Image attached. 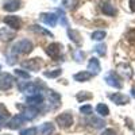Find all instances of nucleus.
<instances>
[{"mask_svg":"<svg viewBox=\"0 0 135 135\" xmlns=\"http://www.w3.org/2000/svg\"><path fill=\"white\" fill-rule=\"evenodd\" d=\"M32 42L28 41V39H20L16 43H14V46L11 47V53L14 55H18V54H28L32 51Z\"/></svg>","mask_w":135,"mask_h":135,"instance_id":"nucleus-1","label":"nucleus"},{"mask_svg":"<svg viewBox=\"0 0 135 135\" xmlns=\"http://www.w3.org/2000/svg\"><path fill=\"white\" fill-rule=\"evenodd\" d=\"M46 54L49 55V57L54 61H60L61 55H62V45L58 43V42H53L50 45H47L46 46Z\"/></svg>","mask_w":135,"mask_h":135,"instance_id":"nucleus-2","label":"nucleus"},{"mask_svg":"<svg viewBox=\"0 0 135 135\" xmlns=\"http://www.w3.org/2000/svg\"><path fill=\"white\" fill-rule=\"evenodd\" d=\"M55 123L61 128H69L73 124V115L70 112H64V114H61L55 118Z\"/></svg>","mask_w":135,"mask_h":135,"instance_id":"nucleus-3","label":"nucleus"},{"mask_svg":"<svg viewBox=\"0 0 135 135\" xmlns=\"http://www.w3.org/2000/svg\"><path fill=\"white\" fill-rule=\"evenodd\" d=\"M104 80H105V83H107L109 86H114V88H116V89H120V88L123 86L122 78H120V76H119L116 72H109V73H107L105 77H104Z\"/></svg>","mask_w":135,"mask_h":135,"instance_id":"nucleus-4","label":"nucleus"},{"mask_svg":"<svg viewBox=\"0 0 135 135\" xmlns=\"http://www.w3.org/2000/svg\"><path fill=\"white\" fill-rule=\"evenodd\" d=\"M14 85V77L9 73H0V89L8 91Z\"/></svg>","mask_w":135,"mask_h":135,"instance_id":"nucleus-5","label":"nucleus"},{"mask_svg":"<svg viewBox=\"0 0 135 135\" xmlns=\"http://www.w3.org/2000/svg\"><path fill=\"white\" fill-rule=\"evenodd\" d=\"M3 22H4L8 27L12 28L14 31L20 30V27H22V20H20L18 16H15V15H8V16H6V18L3 19Z\"/></svg>","mask_w":135,"mask_h":135,"instance_id":"nucleus-6","label":"nucleus"},{"mask_svg":"<svg viewBox=\"0 0 135 135\" xmlns=\"http://www.w3.org/2000/svg\"><path fill=\"white\" fill-rule=\"evenodd\" d=\"M42 62H41V58H31L28 61H23L22 62V66L27 70H31V72H38L39 68H41Z\"/></svg>","mask_w":135,"mask_h":135,"instance_id":"nucleus-7","label":"nucleus"},{"mask_svg":"<svg viewBox=\"0 0 135 135\" xmlns=\"http://www.w3.org/2000/svg\"><path fill=\"white\" fill-rule=\"evenodd\" d=\"M41 20L43 22L45 25H47V26H50V27H54L55 25H57L58 16H57V14H53V12L41 14Z\"/></svg>","mask_w":135,"mask_h":135,"instance_id":"nucleus-8","label":"nucleus"},{"mask_svg":"<svg viewBox=\"0 0 135 135\" xmlns=\"http://www.w3.org/2000/svg\"><path fill=\"white\" fill-rule=\"evenodd\" d=\"M109 99L118 105H126V104L130 103V97L126 96V95H123V93H119V92L109 95Z\"/></svg>","mask_w":135,"mask_h":135,"instance_id":"nucleus-9","label":"nucleus"},{"mask_svg":"<svg viewBox=\"0 0 135 135\" xmlns=\"http://www.w3.org/2000/svg\"><path fill=\"white\" fill-rule=\"evenodd\" d=\"M22 116H23L25 120H32L34 118H37L38 115V107H31L28 105L27 108H25L23 111H22Z\"/></svg>","mask_w":135,"mask_h":135,"instance_id":"nucleus-10","label":"nucleus"},{"mask_svg":"<svg viewBox=\"0 0 135 135\" xmlns=\"http://www.w3.org/2000/svg\"><path fill=\"white\" fill-rule=\"evenodd\" d=\"M25 122L26 120L23 119V116H22V115H15L14 118H11V120L7 123V127L11 128V130H18Z\"/></svg>","mask_w":135,"mask_h":135,"instance_id":"nucleus-11","label":"nucleus"},{"mask_svg":"<svg viewBox=\"0 0 135 135\" xmlns=\"http://www.w3.org/2000/svg\"><path fill=\"white\" fill-rule=\"evenodd\" d=\"M49 104H50V108L51 109H55L61 105V96L54 92V91H50L49 92Z\"/></svg>","mask_w":135,"mask_h":135,"instance_id":"nucleus-12","label":"nucleus"},{"mask_svg":"<svg viewBox=\"0 0 135 135\" xmlns=\"http://www.w3.org/2000/svg\"><path fill=\"white\" fill-rule=\"evenodd\" d=\"M100 70H101V66H100L99 60L96 57H92L88 62V72H91L93 76H96V74L100 73Z\"/></svg>","mask_w":135,"mask_h":135,"instance_id":"nucleus-13","label":"nucleus"},{"mask_svg":"<svg viewBox=\"0 0 135 135\" xmlns=\"http://www.w3.org/2000/svg\"><path fill=\"white\" fill-rule=\"evenodd\" d=\"M116 73L122 74V77H126V78H131L132 77V70H131V66L128 64H119Z\"/></svg>","mask_w":135,"mask_h":135,"instance_id":"nucleus-14","label":"nucleus"},{"mask_svg":"<svg viewBox=\"0 0 135 135\" xmlns=\"http://www.w3.org/2000/svg\"><path fill=\"white\" fill-rule=\"evenodd\" d=\"M15 38V31L14 30H8L6 27L0 28V41L2 42H11Z\"/></svg>","mask_w":135,"mask_h":135,"instance_id":"nucleus-15","label":"nucleus"},{"mask_svg":"<svg viewBox=\"0 0 135 135\" xmlns=\"http://www.w3.org/2000/svg\"><path fill=\"white\" fill-rule=\"evenodd\" d=\"M93 77V74L88 70H83V72H78L73 76V80L77 81V83H85V81H89L91 78Z\"/></svg>","mask_w":135,"mask_h":135,"instance_id":"nucleus-16","label":"nucleus"},{"mask_svg":"<svg viewBox=\"0 0 135 135\" xmlns=\"http://www.w3.org/2000/svg\"><path fill=\"white\" fill-rule=\"evenodd\" d=\"M26 103L27 105H31V107H38L43 103V96L41 93H37V95H31L26 99Z\"/></svg>","mask_w":135,"mask_h":135,"instance_id":"nucleus-17","label":"nucleus"},{"mask_svg":"<svg viewBox=\"0 0 135 135\" xmlns=\"http://www.w3.org/2000/svg\"><path fill=\"white\" fill-rule=\"evenodd\" d=\"M20 0H6L3 8L8 12H14V11H18L20 8Z\"/></svg>","mask_w":135,"mask_h":135,"instance_id":"nucleus-18","label":"nucleus"},{"mask_svg":"<svg viewBox=\"0 0 135 135\" xmlns=\"http://www.w3.org/2000/svg\"><path fill=\"white\" fill-rule=\"evenodd\" d=\"M54 132V124L50 122H46V123H43V124L39 127V134L41 135H50Z\"/></svg>","mask_w":135,"mask_h":135,"instance_id":"nucleus-19","label":"nucleus"},{"mask_svg":"<svg viewBox=\"0 0 135 135\" xmlns=\"http://www.w3.org/2000/svg\"><path fill=\"white\" fill-rule=\"evenodd\" d=\"M101 11H103L104 15H107V16H115L116 15L115 7L111 6L109 3H103V4H101Z\"/></svg>","mask_w":135,"mask_h":135,"instance_id":"nucleus-20","label":"nucleus"},{"mask_svg":"<svg viewBox=\"0 0 135 135\" xmlns=\"http://www.w3.org/2000/svg\"><path fill=\"white\" fill-rule=\"evenodd\" d=\"M88 123L91 124L92 127H95V128H103L104 127V120L103 119H100V118H96V116H91L88 119Z\"/></svg>","mask_w":135,"mask_h":135,"instance_id":"nucleus-21","label":"nucleus"},{"mask_svg":"<svg viewBox=\"0 0 135 135\" xmlns=\"http://www.w3.org/2000/svg\"><path fill=\"white\" fill-rule=\"evenodd\" d=\"M31 30L34 31V32H37V34H41V35H46V37H53V34L49 31V30H46L45 27H41V26H38V25H32L31 26Z\"/></svg>","mask_w":135,"mask_h":135,"instance_id":"nucleus-22","label":"nucleus"},{"mask_svg":"<svg viewBox=\"0 0 135 135\" xmlns=\"http://www.w3.org/2000/svg\"><path fill=\"white\" fill-rule=\"evenodd\" d=\"M92 97H93V95L91 92H86V91H81V92H78L76 95V99L80 101V103H84V101H86V100H91Z\"/></svg>","mask_w":135,"mask_h":135,"instance_id":"nucleus-23","label":"nucleus"},{"mask_svg":"<svg viewBox=\"0 0 135 135\" xmlns=\"http://www.w3.org/2000/svg\"><path fill=\"white\" fill-rule=\"evenodd\" d=\"M68 35H69V39L72 42H74L76 45H80L81 43V39H80V34H78V31L76 30H68Z\"/></svg>","mask_w":135,"mask_h":135,"instance_id":"nucleus-24","label":"nucleus"},{"mask_svg":"<svg viewBox=\"0 0 135 135\" xmlns=\"http://www.w3.org/2000/svg\"><path fill=\"white\" fill-rule=\"evenodd\" d=\"M96 112L100 116H108L109 115V108H108V105L100 103V104L96 105Z\"/></svg>","mask_w":135,"mask_h":135,"instance_id":"nucleus-25","label":"nucleus"},{"mask_svg":"<svg viewBox=\"0 0 135 135\" xmlns=\"http://www.w3.org/2000/svg\"><path fill=\"white\" fill-rule=\"evenodd\" d=\"M62 6L66 9H74L78 6V0H62Z\"/></svg>","mask_w":135,"mask_h":135,"instance_id":"nucleus-26","label":"nucleus"},{"mask_svg":"<svg viewBox=\"0 0 135 135\" xmlns=\"http://www.w3.org/2000/svg\"><path fill=\"white\" fill-rule=\"evenodd\" d=\"M8 118H9L8 111H7L3 105H0V124H4Z\"/></svg>","mask_w":135,"mask_h":135,"instance_id":"nucleus-27","label":"nucleus"},{"mask_svg":"<svg viewBox=\"0 0 135 135\" xmlns=\"http://www.w3.org/2000/svg\"><path fill=\"white\" fill-rule=\"evenodd\" d=\"M105 31H103V30H99V31H95V32H92V39L93 41H101V39H104L105 38Z\"/></svg>","mask_w":135,"mask_h":135,"instance_id":"nucleus-28","label":"nucleus"},{"mask_svg":"<svg viewBox=\"0 0 135 135\" xmlns=\"http://www.w3.org/2000/svg\"><path fill=\"white\" fill-rule=\"evenodd\" d=\"M61 73H62L61 69H54V70H50V72L46 70V72L43 73V76H45V77H49V78H55V77L61 76Z\"/></svg>","mask_w":135,"mask_h":135,"instance_id":"nucleus-29","label":"nucleus"},{"mask_svg":"<svg viewBox=\"0 0 135 135\" xmlns=\"http://www.w3.org/2000/svg\"><path fill=\"white\" fill-rule=\"evenodd\" d=\"M80 112H81L83 115H91L92 112H93V108H92V105L85 104V105H81L80 107Z\"/></svg>","mask_w":135,"mask_h":135,"instance_id":"nucleus-30","label":"nucleus"},{"mask_svg":"<svg viewBox=\"0 0 135 135\" xmlns=\"http://www.w3.org/2000/svg\"><path fill=\"white\" fill-rule=\"evenodd\" d=\"M15 74L18 77H20V78H23V80H28V78H30V73L22 70V69H15Z\"/></svg>","mask_w":135,"mask_h":135,"instance_id":"nucleus-31","label":"nucleus"},{"mask_svg":"<svg viewBox=\"0 0 135 135\" xmlns=\"http://www.w3.org/2000/svg\"><path fill=\"white\" fill-rule=\"evenodd\" d=\"M37 134H38V128H35V127H30V128L20 131V135H37Z\"/></svg>","mask_w":135,"mask_h":135,"instance_id":"nucleus-32","label":"nucleus"},{"mask_svg":"<svg viewBox=\"0 0 135 135\" xmlns=\"http://www.w3.org/2000/svg\"><path fill=\"white\" fill-rule=\"evenodd\" d=\"M73 57H74V60H76L77 62H83L85 54H84V51H81V50H76V51L73 53Z\"/></svg>","mask_w":135,"mask_h":135,"instance_id":"nucleus-33","label":"nucleus"},{"mask_svg":"<svg viewBox=\"0 0 135 135\" xmlns=\"http://www.w3.org/2000/svg\"><path fill=\"white\" fill-rule=\"evenodd\" d=\"M107 47H105V45H96L95 46V51L99 54V55H105V53H107V50H105Z\"/></svg>","mask_w":135,"mask_h":135,"instance_id":"nucleus-34","label":"nucleus"},{"mask_svg":"<svg viewBox=\"0 0 135 135\" xmlns=\"http://www.w3.org/2000/svg\"><path fill=\"white\" fill-rule=\"evenodd\" d=\"M126 38H127V41H130V42H135V28H131V30L126 34Z\"/></svg>","mask_w":135,"mask_h":135,"instance_id":"nucleus-35","label":"nucleus"},{"mask_svg":"<svg viewBox=\"0 0 135 135\" xmlns=\"http://www.w3.org/2000/svg\"><path fill=\"white\" fill-rule=\"evenodd\" d=\"M101 135H116L115 130H112V128H105L103 132H101Z\"/></svg>","mask_w":135,"mask_h":135,"instance_id":"nucleus-36","label":"nucleus"},{"mask_svg":"<svg viewBox=\"0 0 135 135\" xmlns=\"http://www.w3.org/2000/svg\"><path fill=\"white\" fill-rule=\"evenodd\" d=\"M130 9L132 11V12H135V0H130Z\"/></svg>","mask_w":135,"mask_h":135,"instance_id":"nucleus-37","label":"nucleus"},{"mask_svg":"<svg viewBox=\"0 0 135 135\" xmlns=\"http://www.w3.org/2000/svg\"><path fill=\"white\" fill-rule=\"evenodd\" d=\"M131 96H132V97H135V86L131 89Z\"/></svg>","mask_w":135,"mask_h":135,"instance_id":"nucleus-38","label":"nucleus"},{"mask_svg":"<svg viewBox=\"0 0 135 135\" xmlns=\"http://www.w3.org/2000/svg\"><path fill=\"white\" fill-rule=\"evenodd\" d=\"M0 69H2V66H0Z\"/></svg>","mask_w":135,"mask_h":135,"instance_id":"nucleus-39","label":"nucleus"}]
</instances>
